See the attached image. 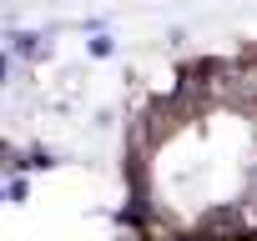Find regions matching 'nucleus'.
Here are the masks:
<instances>
[]
</instances>
